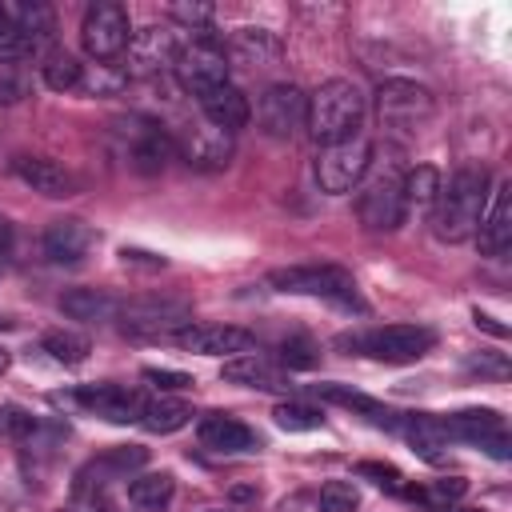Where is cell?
<instances>
[{
    "label": "cell",
    "instance_id": "bcb514c9",
    "mask_svg": "<svg viewBox=\"0 0 512 512\" xmlns=\"http://www.w3.org/2000/svg\"><path fill=\"white\" fill-rule=\"evenodd\" d=\"M28 96V80L0 64V104H20Z\"/></svg>",
    "mask_w": 512,
    "mask_h": 512
},
{
    "label": "cell",
    "instance_id": "5b68a950",
    "mask_svg": "<svg viewBox=\"0 0 512 512\" xmlns=\"http://www.w3.org/2000/svg\"><path fill=\"white\" fill-rule=\"evenodd\" d=\"M356 216L368 232H396L404 224V168L396 160L364 172L356 192Z\"/></svg>",
    "mask_w": 512,
    "mask_h": 512
},
{
    "label": "cell",
    "instance_id": "5bb4252c",
    "mask_svg": "<svg viewBox=\"0 0 512 512\" xmlns=\"http://www.w3.org/2000/svg\"><path fill=\"white\" fill-rule=\"evenodd\" d=\"M176 152L196 172H220L236 156V136L224 132V128H216V124H208V120H196V124H188L176 136Z\"/></svg>",
    "mask_w": 512,
    "mask_h": 512
},
{
    "label": "cell",
    "instance_id": "d4e9b609",
    "mask_svg": "<svg viewBox=\"0 0 512 512\" xmlns=\"http://www.w3.org/2000/svg\"><path fill=\"white\" fill-rule=\"evenodd\" d=\"M196 100H200L204 120L216 124V128H224V132H232V136H236V128H244L248 116H252V104H248V96H244L236 84L208 88V92H200Z\"/></svg>",
    "mask_w": 512,
    "mask_h": 512
},
{
    "label": "cell",
    "instance_id": "52a82bcc",
    "mask_svg": "<svg viewBox=\"0 0 512 512\" xmlns=\"http://www.w3.org/2000/svg\"><path fill=\"white\" fill-rule=\"evenodd\" d=\"M376 112H380V124L396 136H416L420 128H428V120L436 116V96L432 88L416 84V80H384L376 88Z\"/></svg>",
    "mask_w": 512,
    "mask_h": 512
},
{
    "label": "cell",
    "instance_id": "f907efd6",
    "mask_svg": "<svg viewBox=\"0 0 512 512\" xmlns=\"http://www.w3.org/2000/svg\"><path fill=\"white\" fill-rule=\"evenodd\" d=\"M256 496V488H232V500H252Z\"/></svg>",
    "mask_w": 512,
    "mask_h": 512
},
{
    "label": "cell",
    "instance_id": "3957f363",
    "mask_svg": "<svg viewBox=\"0 0 512 512\" xmlns=\"http://www.w3.org/2000/svg\"><path fill=\"white\" fill-rule=\"evenodd\" d=\"M268 284L276 292H292V296H316L328 300L344 312H368V304L360 300V288L352 280V272L336 268V264H292V268H272Z\"/></svg>",
    "mask_w": 512,
    "mask_h": 512
},
{
    "label": "cell",
    "instance_id": "8d00e7d4",
    "mask_svg": "<svg viewBox=\"0 0 512 512\" xmlns=\"http://www.w3.org/2000/svg\"><path fill=\"white\" fill-rule=\"evenodd\" d=\"M124 84H128V76L116 72L112 64H92V72L80 76V92H88V96H116Z\"/></svg>",
    "mask_w": 512,
    "mask_h": 512
},
{
    "label": "cell",
    "instance_id": "f5cc1de1",
    "mask_svg": "<svg viewBox=\"0 0 512 512\" xmlns=\"http://www.w3.org/2000/svg\"><path fill=\"white\" fill-rule=\"evenodd\" d=\"M8 328H12V320H8V316H0V332H8Z\"/></svg>",
    "mask_w": 512,
    "mask_h": 512
},
{
    "label": "cell",
    "instance_id": "d6986e66",
    "mask_svg": "<svg viewBox=\"0 0 512 512\" xmlns=\"http://www.w3.org/2000/svg\"><path fill=\"white\" fill-rule=\"evenodd\" d=\"M488 208L476 224V244H480V256H492L500 260L512 244V180H500L496 192H488Z\"/></svg>",
    "mask_w": 512,
    "mask_h": 512
},
{
    "label": "cell",
    "instance_id": "ffe728a7",
    "mask_svg": "<svg viewBox=\"0 0 512 512\" xmlns=\"http://www.w3.org/2000/svg\"><path fill=\"white\" fill-rule=\"evenodd\" d=\"M12 172H16L20 184H28L32 192H40L48 200H64V196H76L80 192V180L64 164H56L48 156H16L12 160Z\"/></svg>",
    "mask_w": 512,
    "mask_h": 512
},
{
    "label": "cell",
    "instance_id": "1f68e13d",
    "mask_svg": "<svg viewBox=\"0 0 512 512\" xmlns=\"http://www.w3.org/2000/svg\"><path fill=\"white\" fill-rule=\"evenodd\" d=\"M80 76H84V64L64 52V48H48L44 52V64H40V80L52 88V92H76L80 88Z\"/></svg>",
    "mask_w": 512,
    "mask_h": 512
},
{
    "label": "cell",
    "instance_id": "4dcf8cb0",
    "mask_svg": "<svg viewBox=\"0 0 512 512\" xmlns=\"http://www.w3.org/2000/svg\"><path fill=\"white\" fill-rule=\"evenodd\" d=\"M172 492H176L172 472H140V476H128V504L140 508V512H160V508H168Z\"/></svg>",
    "mask_w": 512,
    "mask_h": 512
},
{
    "label": "cell",
    "instance_id": "44dd1931",
    "mask_svg": "<svg viewBox=\"0 0 512 512\" xmlns=\"http://www.w3.org/2000/svg\"><path fill=\"white\" fill-rule=\"evenodd\" d=\"M220 376L228 384L256 388V392H292V376L284 368H276L268 356H256V352H240V356L224 360L220 364Z\"/></svg>",
    "mask_w": 512,
    "mask_h": 512
},
{
    "label": "cell",
    "instance_id": "d6a6232c",
    "mask_svg": "<svg viewBox=\"0 0 512 512\" xmlns=\"http://www.w3.org/2000/svg\"><path fill=\"white\" fill-rule=\"evenodd\" d=\"M440 196V172L432 164H416L404 172V212H432Z\"/></svg>",
    "mask_w": 512,
    "mask_h": 512
},
{
    "label": "cell",
    "instance_id": "7bdbcfd3",
    "mask_svg": "<svg viewBox=\"0 0 512 512\" xmlns=\"http://www.w3.org/2000/svg\"><path fill=\"white\" fill-rule=\"evenodd\" d=\"M464 364H468V372H480V376H492V380H504L512 372L504 352H480V356H468Z\"/></svg>",
    "mask_w": 512,
    "mask_h": 512
},
{
    "label": "cell",
    "instance_id": "484cf974",
    "mask_svg": "<svg viewBox=\"0 0 512 512\" xmlns=\"http://www.w3.org/2000/svg\"><path fill=\"white\" fill-rule=\"evenodd\" d=\"M4 8H8V16L16 20V28H20L24 44H28V56H36V52H48V44L56 40V12H52L48 4H40V0L4 4Z\"/></svg>",
    "mask_w": 512,
    "mask_h": 512
},
{
    "label": "cell",
    "instance_id": "816d5d0a",
    "mask_svg": "<svg viewBox=\"0 0 512 512\" xmlns=\"http://www.w3.org/2000/svg\"><path fill=\"white\" fill-rule=\"evenodd\" d=\"M8 364H12V352L0 344V372H8Z\"/></svg>",
    "mask_w": 512,
    "mask_h": 512
},
{
    "label": "cell",
    "instance_id": "9a60e30c",
    "mask_svg": "<svg viewBox=\"0 0 512 512\" xmlns=\"http://www.w3.org/2000/svg\"><path fill=\"white\" fill-rule=\"evenodd\" d=\"M176 32L168 28V24H148V28H140V32H132V40H128V48H124V76H136V80H144V76H160V72H168L172 64H176Z\"/></svg>",
    "mask_w": 512,
    "mask_h": 512
},
{
    "label": "cell",
    "instance_id": "6da1fadb",
    "mask_svg": "<svg viewBox=\"0 0 512 512\" xmlns=\"http://www.w3.org/2000/svg\"><path fill=\"white\" fill-rule=\"evenodd\" d=\"M488 168L484 164H464L448 176V184H440V196L432 204V232L444 244H464L476 236V224L488 208Z\"/></svg>",
    "mask_w": 512,
    "mask_h": 512
},
{
    "label": "cell",
    "instance_id": "30bf717a",
    "mask_svg": "<svg viewBox=\"0 0 512 512\" xmlns=\"http://www.w3.org/2000/svg\"><path fill=\"white\" fill-rule=\"evenodd\" d=\"M368 168H372V140L364 132H356V136H348L340 144H328L320 152V160H316V184L328 196H344V192H352L364 180Z\"/></svg>",
    "mask_w": 512,
    "mask_h": 512
},
{
    "label": "cell",
    "instance_id": "2e32d148",
    "mask_svg": "<svg viewBox=\"0 0 512 512\" xmlns=\"http://www.w3.org/2000/svg\"><path fill=\"white\" fill-rule=\"evenodd\" d=\"M172 344H180L184 352H196V356H240L256 344V336L236 324H184L172 336Z\"/></svg>",
    "mask_w": 512,
    "mask_h": 512
},
{
    "label": "cell",
    "instance_id": "60d3db41",
    "mask_svg": "<svg viewBox=\"0 0 512 512\" xmlns=\"http://www.w3.org/2000/svg\"><path fill=\"white\" fill-rule=\"evenodd\" d=\"M212 16H216V8H212L208 0H192V4H188V0H176V4H172V20L188 24V28L200 32V36H208L204 28L212 24Z\"/></svg>",
    "mask_w": 512,
    "mask_h": 512
},
{
    "label": "cell",
    "instance_id": "74e56055",
    "mask_svg": "<svg viewBox=\"0 0 512 512\" xmlns=\"http://www.w3.org/2000/svg\"><path fill=\"white\" fill-rule=\"evenodd\" d=\"M20 60H28V44H24L20 28H16V20L8 16V8L0 4V64L12 68V64H20Z\"/></svg>",
    "mask_w": 512,
    "mask_h": 512
},
{
    "label": "cell",
    "instance_id": "4fadbf2b",
    "mask_svg": "<svg viewBox=\"0 0 512 512\" xmlns=\"http://www.w3.org/2000/svg\"><path fill=\"white\" fill-rule=\"evenodd\" d=\"M448 440H464V444H480L492 460H508L512 456V440H508V424L496 408H460L444 420Z\"/></svg>",
    "mask_w": 512,
    "mask_h": 512
},
{
    "label": "cell",
    "instance_id": "83f0119b",
    "mask_svg": "<svg viewBox=\"0 0 512 512\" xmlns=\"http://www.w3.org/2000/svg\"><path fill=\"white\" fill-rule=\"evenodd\" d=\"M312 392L320 400H332L340 408H352L356 416H364L376 428H400V412H392L388 404H380V400H372V396H364V392H356L348 384H312Z\"/></svg>",
    "mask_w": 512,
    "mask_h": 512
},
{
    "label": "cell",
    "instance_id": "836d02e7",
    "mask_svg": "<svg viewBox=\"0 0 512 512\" xmlns=\"http://www.w3.org/2000/svg\"><path fill=\"white\" fill-rule=\"evenodd\" d=\"M44 352L56 360V364H84L88 360V352H92V344H88V336H80V332H68V328H52V332H44Z\"/></svg>",
    "mask_w": 512,
    "mask_h": 512
},
{
    "label": "cell",
    "instance_id": "7402d4cb",
    "mask_svg": "<svg viewBox=\"0 0 512 512\" xmlns=\"http://www.w3.org/2000/svg\"><path fill=\"white\" fill-rule=\"evenodd\" d=\"M196 436L208 452H224V456H236V452H256L260 448V436L256 428H248L244 420L236 416H224V412H212L196 424Z\"/></svg>",
    "mask_w": 512,
    "mask_h": 512
},
{
    "label": "cell",
    "instance_id": "cb8c5ba5",
    "mask_svg": "<svg viewBox=\"0 0 512 512\" xmlns=\"http://www.w3.org/2000/svg\"><path fill=\"white\" fill-rule=\"evenodd\" d=\"M148 464V448H140V444H116V448H108L104 456H96L84 472H80V480H76V488L84 492V488H104L108 480H128L136 468H144Z\"/></svg>",
    "mask_w": 512,
    "mask_h": 512
},
{
    "label": "cell",
    "instance_id": "9c48e42d",
    "mask_svg": "<svg viewBox=\"0 0 512 512\" xmlns=\"http://www.w3.org/2000/svg\"><path fill=\"white\" fill-rule=\"evenodd\" d=\"M128 40H132V20H128V8L124 4H116V0L88 4L84 24H80V44H84V52L96 64H108V60L124 56Z\"/></svg>",
    "mask_w": 512,
    "mask_h": 512
},
{
    "label": "cell",
    "instance_id": "8992f818",
    "mask_svg": "<svg viewBox=\"0 0 512 512\" xmlns=\"http://www.w3.org/2000/svg\"><path fill=\"white\" fill-rule=\"evenodd\" d=\"M112 136L120 144V156L132 172L140 176H160L168 168V160L176 156V140L164 132V124L148 120V116H120L112 120Z\"/></svg>",
    "mask_w": 512,
    "mask_h": 512
},
{
    "label": "cell",
    "instance_id": "4316f807",
    "mask_svg": "<svg viewBox=\"0 0 512 512\" xmlns=\"http://www.w3.org/2000/svg\"><path fill=\"white\" fill-rule=\"evenodd\" d=\"M60 312L80 324H108L120 316V300L108 288H68L60 296Z\"/></svg>",
    "mask_w": 512,
    "mask_h": 512
},
{
    "label": "cell",
    "instance_id": "f1b7e54d",
    "mask_svg": "<svg viewBox=\"0 0 512 512\" xmlns=\"http://www.w3.org/2000/svg\"><path fill=\"white\" fill-rule=\"evenodd\" d=\"M400 432L404 440L412 444V452L420 460H440L444 448H448V432H444V420L432 416V412H412V416H400Z\"/></svg>",
    "mask_w": 512,
    "mask_h": 512
},
{
    "label": "cell",
    "instance_id": "c3c4849f",
    "mask_svg": "<svg viewBox=\"0 0 512 512\" xmlns=\"http://www.w3.org/2000/svg\"><path fill=\"white\" fill-rule=\"evenodd\" d=\"M472 320H476V328H484V332H492L496 340H504V336H508V328H504V324H496V316H488V312H480V308L472 312Z\"/></svg>",
    "mask_w": 512,
    "mask_h": 512
},
{
    "label": "cell",
    "instance_id": "ee69618b",
    "mask_svg": "<svg viewBox=\"0 0 512 512\" xmlns=\"http://www.w3.org/2000/svg\"><path fill=\"white\" fill-rule=\"evenodd\" d=\"M464 492H468V480H464V476H444V480H432L428 492H412V496H428V500H436V504H452V500H460Z\"/></svg>",
    "mask_w": 512,
    "mask_h": 512
},
{
    "label": "cell",
    "instance_id": "8fae6325",
    "mask_svg": "<svg viewBox=\"0 0 512 512\" xmlns=\"http://www.w3.org/2000/svg\"><path fill=\"white\" fill-rule=\"evenodd\" d=\"M176 80H180V88L184 92H192V96H200V92H208V88H220V84H228V56H224V44L220 40H212V36H196L188 48H180L176 52Z\"/></svg>",
    "mask_w": 512,
    "mask_h": 512
},
{
    "label": "cell",
    "instance_id": "7dc6e473",
    "mask_svg": "<svg viewBox=\"0 0 512 512\" xmlns=\"http://www.w3.org/2000/svg\"><path fill=\"white\" fill-rule=\"evenodd\" d=\"M120 260H124V264H136V268H148V272H156V268H164V264H168L164 256L144 252V248H120Z\"/></svg>",
    "mask_w": 512,
    "mask_h": 512
},
{
    "label": "cell",
    "instance_id": "b9f144b4",
    "mask_svg": "<svg viewBox=\"0 0 512 512\" xmlns=\"http://www.w3.org/2000/svg\"><path fill=\"white\" fill-rule=\"evenodd\" d=\"M0 428L12 436V440H28V436H36V416L32 412H24V408H16V404H8L4 412H0Z\"/></svg>",
    "mask_w": 512,
    "mask_h": 512
},
{
    "label": "cell",
    "instance_id": "f35d334b",
    "mask_svg": "<svg viewBox=\"0 0 512 512\" xmlns=\"http://www.w3.org/2000/svg\"><path fill=\"white\" fill-rule=\"evenodd\" d=\"M276 352H280V364H284L288 372H292V368H296V372H308V368H316V360H320L316 348H312V340H304V336H288V340H280Z\"/></svg>",
    "mask_w": 512,
    "mask_h": 512
},
{
    "label": "cell",
    "instance_id": "7a4b0ae2",
    "mask_svg": "<svg viewBox=\"0 0 512 512\" xmlns=\"http://www.w3.org/2000/svg\"><path fill=\"white\" fill-rule=\"evenodd\" d=\"M364 112L368 100L360 92V84L352 80H324L312 96H308V120L304 128L312 132L316 144H340L348 136H356L364 128Z\"/></svg>",
    "mask_w": 512,
    "mask_h": 512
},
{
    "label": "cell",
    "instance_id": "e0dca14e",
    "mask_svg": "<svg viewBox=\"0 0 512 512\" xmlns=\"http://www.w3.org/2000/svg\"><path fill=\"white\" fill-rule=\"evenodd\" d=\"M96 228L88 224V220H80V216H60V220H52L48 228H44V236H40V248H44V256L52 260V264H80L92 248H96Z\"/></svg>",
    "mask_w": 512,
    "mask_h": 512
},
{
    "label": "cell",
    "instance_id": "e575fe53",
    "mask_svg": "<svg viewBox=\"0 0 512 512\" xmlns=\"http://www.w3.org/2000/svg\"><path fill=\"white\" fill-rule=\"evenodd\" d=\"M272 420L284 432H316V428H324V412L304 404V400H280L272 408Z\"/></svg>",
    "mask_w": 512,
    "mask_h": 512
},
{
    "label": "cell",
    "instance_id": "7c38bea8",
    "mask_svg": "<svg viewBox=\"0 0 512 512\" xmlns=\"http://www.w3.org/2000/svg\"><path fill=\"white\" fill-rule=\"evenodd\" d=\"M308 120V96L296 84H268L256 100V124L272 140H292Z\"/></svg>",
    "mask_w": 512,
    "mask_h": 512
},
{
    "label": "cell",
    "instance_id": "ba28073f",
    "mask_svg": "<svg viewBox=\"0 0 512 512\" xmlns=\"http://www.w3.org/2000/svg\"><path fill=\"white\" fill-rule=\"evenodd\" d=\"M120 332L128 340H172L184 324H192V304L172 296H140L120 300Z\"/></svg>",
    "mask_w": 512,
    "mask_h": 512
},
{
    "label": "cell",
    "instance_id": "ac0fdd59",
    "mask_svg": "<svg viewBox=\"0 0 512 512\" xmlns=\"http://www.w3.org/2000/svg\"><path fill=\"white\" fill-rule=\"evenodd\" d=\"M68 404H80V408H88L92 416H100L108 424H132L140 416L144 400L124 384H84L68 396Z\"/></svg>",
    "mask_w": 512,
    "mask_h": 512
},
{
    "label": "cell",
    "instance_id": "603a6c76",
    "mask_svg": "<svg viewBox=\"0 0 512 512\" xmlns=\"http://www.w3.org/2000/svg\"><path fill=\"white\" fill-rule=\"evenodd\" d=\"M228 64H240V68H272L280 64L284 56V44L272 28H236L232 40H228Z\"/></svg>",
    "mask_w": 512,
    "mask_h": 512
},
{
    "label": "cell",
    "instance_id": "277c9868",
    "mask_svg": "<svg viewBox=\"0 0 512 512\" xmlns=\"http://www.w3.org/2000/svg\"><path fill=\"white\" fill-rule=\"evenodd\" d=\"M336 348H348L352 356H372L384 364H412L436 348V332L424 324H384V328L336 336Z\"/></svg>",
    "mask_w": 512,
    "mask_h": 512
},
{
    "label": "cell",
    "instance_id": "f6af8a7d",
    "mask_svg": "<svg viewBox=\"0 0 512 512\" xmlns=\"http://www.w3.org/2000/svg\"><path fill=\"white\" fill-rule=\"evenodd\" d=\"M144 380L156 384L160 392H180V388H192L196 384L188 372H176V368H144Z\"/></svg>",
    "mask_w": 512,
    "mask_h": 512
},
{
    "label": "cell",
    "instance_id": "db71d44e",
    "mask_svg": "<svg viewBox=\"0 0 512 512\" xmlns=\"http://www.w3.org/2000/svg\"><path fill=\"white\" fill-rule=\"evenodd\" d=\"M204 512H236V508H204Z\"/></svg>",
    "mask_w": 512,
    "mask_h": 512
},
{
    "label": "cell",
    "instance_id": "ab89813d",
    "mask_svg": "<svg viewBox=\"0 0 512 512\" xmlns=\"http://www.w3.org/2000/svg\"><path fill=\"white\" fill-rule=\"evenodd\" d=\"M356 476H360V480H372L376 488H384V492H392V496L404 492V476H400V468H392V464L360 460V464H356Z\"/></svg>",
    "mask_w": 512,
    "mask_h": 512
},
{
    "label": "cell",
    "instance_id": "681fc988",
    "mask_svg": "<svg viewBox=\"0 0 512 512\" xmlns=\"http://www.w3.org/2000/svg\"><path fill=\"white\" fill-rule=\"evenodd\" d=\"M12 244H16V228L0 216V256H8V252H12Z\"/></svg>",
    "mask_w": 512,
    "mask_h": 512
},
{
    "label": "cell",
    "instance_id": "f546056e",
    "mask_svg": "<svg viewBox=\"0 0 512 512\" xmlns=\"http://www.w3.org/2000/svg\"><path fill=\"white\" fill-rule=\"evenodd\" d=\"M192 420V404H184V400H176V396H152V400H144L140 404V416H136V424L144 428V432H152V436H168V432H180L184 424Z\"/></svg>",
    "mask_w": 512,
    "mask_h": 512
},
{
    "label": "cell",
    "instance_id": "d590c367",
    "mask_svg": "<svg viewBox=\"0 0 512 512\" xmlns=\"http://www.w3.org/2000/svg\"><path fill=\"white\" fill-rule=\"evenodd\" d=\"M316 504H320V512H356L360 508V492H356L352 480H328L320 488Z\"/></svg>",
    "mask_w": 512,
    "mask_h": 512
}]
</instances>
